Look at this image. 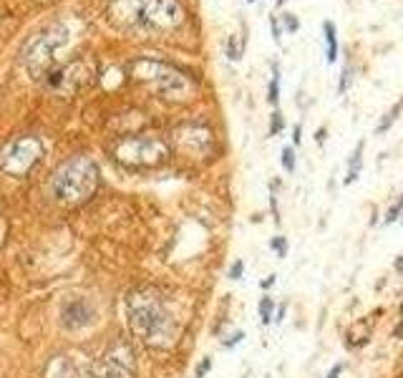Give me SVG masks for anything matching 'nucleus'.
I'll use <instances>...</instances> for the list:
<instances>
[{"label":"nucleus","mask_w":403,"mask_h":378,"mask_svg":"<svg viewBox=\"0 0 403 378\" xmlns=\"http://www.w3.org/2000/svg\"><path fill=\"white\" fill-rule=\"evenodd\" d=\"M272 285H275V275H270V278H265V280H262V288H265V290H267V288H272Z\"/></svg>","instance_id":"nucleus-28"},{"label":"nucleus","mask_w":403,"mask_h":378,"mask_svg":"<svg viewBox=\"0 0 403 378\" xmlns=\"http://www.w3.org/2000/svg\"><path fill=\"white\" fill-rule=\"evenodd\" d=\"M134 68L141 81H146L156 93H161L166 98H182L192 88L189 78L182 71H177L174 66H166V63H159V61H139Z\"/></svg>","instance_id":"nucleus-6"},{"label":"nucleus","mask_w":403,"mask_h":378,"mask_svg":"<svg viewBox=\"0 0 403 378\" xmlns=\"http://www.w3.org/2000/svg\"><path fill=\"white\" fill-rule=\"evenodd\" d=\"M242 272H245V262H242V260H237V262L229 267V278H232V280H240V278H242Z\"/></svg>","instance_id":"nucleus-22"},{"label":"nucleus","mask_w":403,"mask_h":378,"mask_svg":"<svg viewBox=\"0 0 403 378\" xmlns=\"http://www.w3.org/2000/svg\"><path fill=\"white\" fill-rule=\"evenodd\" d=\"M393 335H396V338H401V340H403V320H401V323H398V325H396V330H393Z\"/></svg>","instance_id":"nucleus-30"},{"label":"nucleus","mask_w":403,"mask_h":378,"mask_svg":"<svg viewBox=\"0 0 403 378\" xmlns=\"http://www.w3.org/2000/svg\"><path fill=\"white\" fill-rule=\"evenodd\" d=\"M179 144L184 147V149L189 151H207L212 147V134H209V129H204V126H194V124H189V126H184L182 131H179Z\"/></svg>","instance_id":"nucleus-11"},{"label":"nucleus","mask_w":403,"mask_h":378,"mask_svg":"<svg viewBox=\"0 0 403 378\" xmlns=\"http://www.w3.org/2000/svg\"><path fill=\"white\" fill-rule=\"evenodd\" d=\"M61 318H63V325H66L68 330H81V328L93 325L96 310H93V305L86 300V298H73V300H68L66 305H63Z\"/></svg>","instance_id":"nucleus-10"},{"label":"nucleus","mask_w":403,"mask_h":378,"mask_svg":"<svg viewBox=\"0 0 403 378\" xmlns=\"http://www.w3.org/2000/svg\"><path fill=\"white\" fill-rule=\"evenodd\" d=\"M272 305H275V302H272V298H267V295L260 300V318H262L265 325L272 323Z\"/></svg>","instance_id":"nucleus-16"},{"label":"nucleus","mask_w":403,"mask_h":378,"mask_svg":"<svg viewBox=\"0 0 403 378\" xmlns=\"http://www.w3.org/2000/svg\"><path fill=\"white\" fill-rule=\"evenodd\" d=\"M209 368H212V358H204L199 366H197V373H194V378H204L207 373H209Z\"/></svg>","instance_id":"nucleus-23"},{"label":"nucleus","mask_w":403,"mask_h":378,"mask_svg":"<svg viewBox=\"0 0 403 378\" xmlns=\"http://www.w3.org/2000/svg\"><path fill=\"white\" fill-rule=\"evenodd\" d=\"M98 166L88 156H73L63 161L51 179V194L61 204H81L98 189Z\"/></svg>","instance_id":"nucleus-2"},{"label":"nucleus","mask_w":403,"mask_h":378,"mask_svg":"<svg viewBox=\"0 0 403 378\" xmlns=\"http://www.w3.org/2000/svg\"><path fill=\"white\" fill-rule=\"evenodd\" d=\"M401 109H403V98H401V104H398V106H393V109H391V111L386 114V119H383V121L378 124V134L388 131V126L393 124V119H398V111H401Z\"/></svg>","instance_id":"nucleus-15"},{"label":"nucleus","mask_w":403,"mask_h":378,"mask_svg":"<svg viewBox=\"0 0 403 378\" xmlns=\"http://www.w3.org/2000/svg\"><path fill=\"white\" fill-rule=\"evenodd\" d=\"M282 318H285V305H280V310H277V318H275V320H277V323H280V320H282Z\"/></svg>","instance_id":"nucleus-31"},{"label":"nucleus","mask_w":403,"mask_h":378,"mask_svg":"<svg viewBox=\"0 0 403 378\" xmlns=\"http://www.w3.org/2000/svg\"><path fill=\"white\" fill-rule=\"evenodd\" d=\"M282 126H285L282 114H280V111H275V114H272V121H270V134H280V131H282Z\"/></svg>","instance_id":"nucleus-21"},{"label":"nucleus","mask_w":403,"mask_h":378,"mask_svg":"<svg viewBox=\"0 0 403 378\" xmlns=\"http://www.w3.org/2000/svg\"><path fill=\"white\" fill-rule=\"evenodd\" d=\"M43 156V144L36 136H20L0 151V169L10 177L28 174Z\"/></svg>","instance_id":"nucleus-7"},{"label":"nucleus","mask_w":403,"mask_h":378,"mask_svg":"<svg viewBox=\"0 0 403 378\" xmlns=\"http://www.w3.org/2000/svg\"><path fill=\"white\" fill-rule=\"evenodd\" d=\"M401 315H403V302H401Z\"/></svg>","instance_id":"nucleus-33"},{"label":"nucleus","mask_w":403,"mask_h":378,"mask_svg":"<svg viewBox=\"0 0 403 378\" xmlns=\"http://www.w3.org/2000/svg\"><path fill=\"white\" fill-rule=\"evenodd\" d=\"M396 270H398V272H403V257H398V260H396Z\"/></svg>","instance_id":"nucleus-32"},{"label":"nucleus","mask_w":403,"mask_h":378,"mask_svg":"<svg viewBox=\"0 0 403 378\" xmlns=\"http://www.w3.org/2000/svg\"><path fill=\"white\" fill-rule=\"evenodd\" d=\"M292 142H295V147L300 144V124L295 126V131H292Z\"/></svg>","instance_id":"nucleus-29"},{"label":"nucleus","mask_w":403,"mask_h":378,"mask_svg":"<svg viewBox=\"0 0 403 378\" xmlns=\"http://www.w3.org/2000/svg\"><path fill=\"white\" fill-rule=\"evenodd\" d=\"M282 20H285V25H287V30H297V28H300V23H297V18H292L290 13H285V15H282Z\"/></svg>","instance_id":"nucleus-25"},{"label":"nucleus","mask_w":403,"mask_h":378,"mask_svg":"<svg viewBox=\"0 0 403 378\" xmlns=\"http://www.w3.org/2000/svg\"><path fill=\"white\" fill-rule=\"evenodd\" d=\"M114 156L119 164L131 166V169H144V166H159L169 159V147L159 136H126L114 147Z\"/></svg>","instance_id":"nucleus-4"},{"label":"nucleus","mask_w":403,"mask_h":378,"mask_svg":"<svg viewBox=\"0 0 403 378\" xmlns=\"http://www.w3.org/2000/svg\"><path fill=\"white\" fill-rule=\"evenodd\" d=\"M401 210H403V194L398 197V202L388 210V215H386V225H391V222H396L398 217H401Z\"/></svg>","instance_id":"nucleus-20"},{"label":"nucleus","mask_w":403,"mask_h":378,"mask_svg":"<svg viewBox=\"0 0 403 378\" xmlns=\"http://www.w3.org/2000/svg\"><path fill=\"white\" fill-rule=\"evenodd\" d=\"M270 247L277 252V257H287V239H285V237H272V239H270Z\"/></svg>","instance_id":"nucleus-19"},{"label":"nucleus","mask_w":403,"mask_h":378,"mask_svg":"<svg viewBox=\"0 0 403 378\" xmlns=\"http://www.w3.org/2000/svg\"><path fill=\"white\" fill-rule=\"evenodd\" d=\"M360 154H363V142L358 144V149L353 151V156H350V164H348V177H345V184H350L353 179H358V174H360Z\"/></svg>","instance_id":"nucleus-14"},{"label":"nucleus","mask_w":403,"mask_h":378,"mask_svg":"<svg viewBox=\"0 0 403 378\" xmlns=\"http://www.w3.org/2000/svg\"><path fill=\"white\" fill-rule=\"evenodd\" d=\"M340 373H343V363H338V366H333V368H330V373H328L325 378H338Z\"/></svg>","instance_id":"nucleus-27"},{"label":"nucleus","mask_w":403,"mask_h":378,"mask_svg":"<svg viewBox=\"0 0 403 378\" xmlns=\"http://www.w3.org/2000/svg\"><path fill=\"white\" fill-rule=\"evenodd\" d=\"M323 33H325V48H328V63H335L338 58V30L333 25V20H325L323 23Z\"/></svg>","instance_id":"nucleus-13"},{"label":"nucleus","mask_w":403,"mask_h":378,"mask_svg":"<svg viewBox=\"0 0 403 378\" xmlns=\"http://www.w3.org/2000/svg\"><path fill=\"white\" fill-rule=\"evenodd\" d=\"M282 166H285V171H295V151H292V147H285L282 149Z\"/></svg>","instance_id":"nucleus-18"},{"label":"nucleus","mask_w":403,"mask_h":378,"mask_svg":"<svg viewBox=\"0 0 403 378\" xmlns=\"http://www.w3.org/2000/svg\"><path fill=\"white\" fill-rule=\"evenodd\" d=\"M350 78H353L350 68H345V71H343V78H340V86H338V91H340V93H345V91H348V86H350Z\"/></svg>","instance_id":"nucleus-24"},{"label":"nucleus","mask_w":403,"mask_h":378,"mask_svg":"<svg viewBox=\"0 0 403 378\" xmlns=\"http://www.w3.org/2000/svg\"><path fill=\"white\" fill-rule=\"evenodd\" d=\"M126 320L136 338L149 348H172L177 340V320L166 310L164 300L149 290L141 288L126 295Z\"/></svg>","instance_id":"nucleus-1"},{"label":"nucleus","mask_w":403,"mask_h":378,"mask_svg":"<svg viewBox=\"0 0 403 378\" xmlns=\"http://www.w3.org/2000/svg\"><path fill=\"white\" fill-rule=\"evenodd\" d=\"M48 378H91L88 368H81L71 358H56L48 368Z\"/></svg>","instance_id":"nucleus-12"},{"label":"nucleus","mask_w":403,"mask_h":378,"mask_svg":"<svg viewBox=\"0 0 403 378\" xmlns=\"http://www.w3.org/2000/svg\"><path fill=\"white\" fill-rule=\"evenodd\" d=\"M93 81V71L86 61H71L61 71H51L48 74V86L58 93H73L86 88Z\"/></svg>","instance_id":"nucleus-9"},{"label":"nucleus","mask_w":403,"mask_h":378,"mask_svg":"<svg viewBox=\"0 0 403 378\" xmlns=\"http://www.w3.org/2000/svg\"><path fill=\"white\" fill-rule=\"evenodd\" d=\"M242 338H245V333H242V330H237V333H234V335H232L229 340H224V348H232V346H237V343H240Z\"/></svg>","instance_id":"nucleus-26"},{"label":"nucleus","mask_w":403,"mask_h":378,"mask_svg":"<svg viewBox=\"0 0 403 378\" xmlns=\"http://www.w3.org/2000/svg\"><path fill=\"white\" fill-rule=\"evenodd\" d=\"M270 104H277V98H280V74H277V68H275V74H272V81H270Z\"/></svg>","instance_id":"nucleus-17"},{"label":"nucleus","mask_w":403,"mask_h":378,"mask_svg":"<svg viewBox=\"0 0 403 378\" xmlns=\"http://www.w3.org/2000/svg\"><path fill=\"white\" fill-rule=\"evenodd\" d=\"M277 3H285V0H277Z\"/></svg>","instance_id":"nucleus-34"},{"label":"nucleus","mask_w":403,"mask_h":378,"mask_svg":"<svg viewBox=\"0 0 403 378\" xmlns=\"http://www.w3.org/2000/svg\"><path fill=\"white\" fill-rule=\"evenodd\" d=\"M66 41H68L66 25H51L48 30L36 36L28 43V51H25V68L33 76H48L53 61H56V51Z\"/></svg>","instance_id":"nucleus-5"},{"label":"nucleus","mask_w":403,"mask_h":378,"mask_svg":"<svg viewBox=\"0 0 403 378\" xmlns=\"http://www.w3.org/2000/svg\"><path fill=\"white\" fill-rule=\"evenodd\" d=\"M136 373V361L134 351L126 340H114L101 358L88 368L91 378H134Z\"/></svg>","instance_id":"nucleus-8"},{"label":"nucleus","mask_w":403,"mask_h":378,"mask_svg":"<svg viewBox=\"0 0 403 378\" xmlns=\"http://www.w3.org/2000/svg\"><path fill=\"white\" fill-rule=\"evenodd\" d=\"M111 10L126 25L141 28H174L184 20L179 0H114Z\"/></svg>","instance_id":"nucleus-3"}]
</instances>
